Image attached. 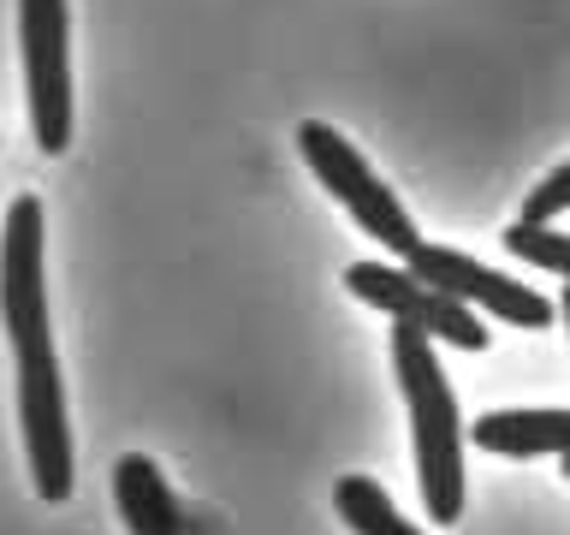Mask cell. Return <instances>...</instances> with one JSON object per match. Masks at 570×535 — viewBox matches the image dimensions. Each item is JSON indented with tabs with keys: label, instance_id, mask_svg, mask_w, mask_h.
I'll return each mask as SVG.
<instances>
[{
	"label": "cell",
	"instance_id": "cell-1",
	"mask_svg": "<svg viewBox=\"0 0 570 535\" xmlns=\"http://www.w3.org/2000/svg\"><path fill=\"white\" fill-rule=\"evenodd\" d=\"M48 214L36 196H18L0 221V321L18 363V428H24L30 488L60 506L71 494V428H66V387L60 357L48 333Z\"/></svg>",
	"mask_w": 570,
	"mask_h": 535
},
{
	"label": "cell",
	"instance_id": "cell-12",
	"mask_svg": "<svg viewBox=\"0 0 570 535\" xmlns=\"http://www.w3.org/2000/svg\"><path fill=\"white\" fill-rule=\"evenodd\" d=\"M559 321H564V333H570V280H564V298H559Z\"/></svg>",
	"mask_w": 570,
	"mask_h": 535
},
{
	"label": "cell",
	"instance_id": "cell-9",
	"mask_svg": "<svg viewBox=\"0 0 570 535\" xmlns=\"http://www.w3.org/2000/svg\"><path fill=\"white\" fill-rule=\"evenodd\" d=\"M333 506H338V517H345L356 535H422L416 524H404V512L392 506V494L374 476H338Z\"/></svg>",
	"mask_w": 570,
	"mask_h": 535
},
{
	"label": "cell",
	"instance_id": "cell-10",
	"mask_svg": "<svg viewBox=\"0 0 570 535\" xmlns=\"http://www.w3.org/2000/svg\"><path fill=\"white\" fill-rule=\"evenodd\" d=\"M505 250L517 262L541 268V274L570 280V232H559L552 221H511L505 226Z\"/></svg>",
	"mask_w": 570,
	"mask_h": 535
},
{
	"label": "cell",
	"instance_id": "cell-8",
	"mask_svg": "<svg viewBox=\"0 0 570 535\" xmlns=\"http://www.w3.org/2000/svg\"><path fill=\"white\" fill-rule=\"evenodd\" d=\"M463 435L499 458H570V410H488Z\"/></svg>",
	"mask_w": 570,
	"mask_h": 535
},
{
	"label": "cell",
	"instance_id": "cell-6",
	"mask_svg": "<svg viewBox=\"0 0 570 535\" xmlns=\"http://www.w3.org/2000/svg\"><path fill=\"white\" fill-rule=\"evenodd\" d=\"M410 274L428 280L434 292L470 303V310H488L499 321H511V328H529L541 333L559 321V310L534 292V285H517L511 274H499V268H481L475 256H463V250H445V244H422L416 256H410Z\"/></svg>",
	"mask_w": 570,
	"mask_h": 535
},
{
	"label": "cell",
	"instance_id": "cell-11",
	"mask_svg": "<svg viewBox=\"0 0 570 535\" xmlns=\"http://www.w3.org/2000/svg\"><path fill=\"white\" fill-rule=\"evenodd\" d=\"M564 208H570V160H564V167H552L541 185L523 196V214H517V221H559Z\"/></svg>",
	"mask_w": 570,
	"mask_h": 535
},
{
	"label": "cell",
	"instance_id": "cell-4",
	"mask_svg": "<svg viewBox=\"0 0 570 535\" xmlns=\"http://www.w3.org/2000/svg\"><path fill=\"white\" fill-rule=\"evenodd\" d=\"M345 285L363 303H374L381 315H392V328H416V333L445 339V346H458V351H488L493 346V333L475 321L470 303L434 292L428 280L410 274V262H399V268L392 262H351Z\"/></svg>",
	"mask_w": 570,
	"mask_h": 535
},
{
	"label": "cell",
	"instance_id": "cell-7",
	"mask_svg": "<svg viewBox=\"0 0 570 535\" xmlns=\"http://www.w3.org/2000/svg\"><path fill=\"white\" fill-rule=\"evenodd\" d=\"M114 506H119V524L131 535H185L190 529L178 494L160 476V464L142 453H125L114 464Z\"/></svg>",
	"mask_w": 570,
	"mask_h": 535
},
{
	"label": "cell",
	"instance_id": "cell-3",
	"mask_svg": "<svg viewBox=\"0 0 570 535\" xmlns=\"http://www.w3.org/2000/svg\"><path fill=\"white\" fill-rule=\"evenodd\" d=\"M297 149H303V160H309V173L321 178V191H327L333 203L368 232V239H381L399 262L416 256V250H422L416 221H410L399 196L374 178V167L356 155V143L345 132H333V125H321V119H303L297 125Z\"/></svg>",
	"mask_w": 570,
	"mask_h": 535
},
{
	"label": "cell",
	"instance_id": "cell-2",
	"mask_svg": "<svg viewBox=\"0 0 570 535\" xmlns=\"http://www.w3.org/2000/svg\"><path fill=\"white\" fill-rule=\"evenodd\" d=\"M392 374L404 387L410 405V440H416V488L434 524H458L463 517V422H458V399L452 381L440 369L434 339L416 328L392 333Z\"/></svg>",
	"mask_w": 570,
	"mask_h": 535
},
{
	"label": "cell",
	"instance_id": "cell-5",
	"mask_svg": "<svg viewBox=\"0 0 570 535\" xmlns=\"http://www.w3.org/2000/svg\"><path fill=\"white\" fill-rule=\"evenodd\" d=\"M18 42H24L30 132L42 155L71 149V66H66V0H18Z\"/></svg>",
	"mask_w": 570,
	"mask_h": 535
},
{
	"label": "cell",
	"instance_id": "cell-13",
	"mask_svg": "<svg viewBox=\"0 0 570 535\" xmlns=\"http://www.w3.org/2000/svg\"><path fill=\"white\" fill-rule=\"evenodd\" d=\"M564 476H570V458H564Z\"/></svg>",
	"mask_w": 570,
	"mask_h": 535
}]
</instances>
